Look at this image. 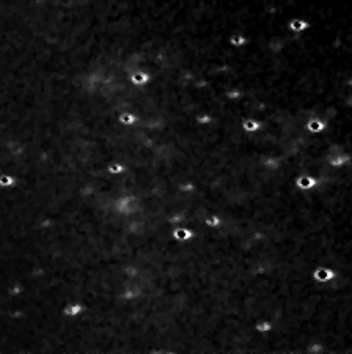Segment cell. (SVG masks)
Masks as SVG:
<instances>
[{"label": "cell", "mask_w": 352, "mask_h": 354, "mask_svg": "<svg viewBox=\"0 0 352 354\" xmlns=\"http://www.w3.org/2000/svg\"><path fill=\"white\" fill-rule=\"evenodd\" d=\"M258 329H259V331H269V329H270V324H269V323H264V324H258Z\"/></svg>", "instance_id": "obj_14"}, {"label": "cell", "mask_w": 352, "mask_h": 354, "mask_svg": "<svg viewBox=\"0 0 352 354\" xmlns=\"http://www.w3.org/2000/svg\"><path fill=\"white\" fill-rule=\"evenodd\" d=\"M333 277H335V272L330 269H325V268H321L315 272V279L319 282H327V280H332Z\"/></svg>", "instance_id": "obj_1"}, {"label": "cell", "mask_w": 352, "mask_h": 354, "mask_svg": "<svg viewBox=\"0 0 352 354\" xmlns=\"http://www.w3.org/2000/svg\"><path fill=\"white\" fill-rule=\"evenodd\" d=\"M121 121L123 123H132L134 121V116H131V115H121Z\"/></svg>", "instance_id": "obj_13"}, {"label": "cell", "mask_w": 352, "mask_h": 354, "mask_svg": "<svg viewBox=\"0 0 352 354\" xmlns=\"http://www.w3.org/2000/svg\"><path fill=\"white\" fill-rule=\"evenodd\" d=\"M244 129H245V131H256V129H259V123H258V121L248 120V121L244 123Z\"/></svg>", "instance_id": "obj_8"}, {"label": "cell", "mask_w": 352, "mask_h": 354, "mask_svg": "<svg viewBox=\"0 0 352 354\" xmlns=\"http://www.w3.org/2000/svg\"><path fill=\"white\" fill-rule=\"evenodd\" d=\"M132 79H134L135 84H145V82L148 81V76L143 74V72H135V74L132 76Z\"/></svg>", "instance_id": "obj_7"}, {"label": "cell", "mask_w": 352, "mask_h": 354, "mask_svg": "<svg viewBox=\"0 0 352 354\" xmlns=\"http://www.w3.org/2000/svg\"><path fill=\"white\" fill-rule=\"evenodd\" d=\"M65 312H66V315H71V317H72V315H77V313L80 312V305H71Z\"/></svg>", "instance_id": "obj_10"}, {"label": "cell", "mask_w": 352, "mask_h": 354, "mask_svg": "<svg viewBox=\"0 0 352 354\" xmlns=\"http://www.w3.org/2000/svg\"><path fill=\"white\" fill-rule=\"evenodd\" d=\"M296 184H297L299 189H311V187L316 186V179L311 178V176H299Z\"/></svg>", "instance_id": "obj_2"}, {"label": "cell", "mask_w": 352, "mask_h": 354, "mask_svg": "<svg viewBox=\"0 0 352 354\" xmlns=\"http://www.w3.org/2000/svg\"><path fill=\"white\" fill-rule=\"evenodd\" d=\"M306 126H308V129H310V131H313V132H319V131H322V129H324V126H325V125H324L322 121H319V120H311Z\"/></svg>", "instance_id": "obj_5"}, {"label": "cell", "mask_w": 352, "mask_h": 354, "mask_svg": "<svg viewBox=\"0 0 352 354\" xmlns=\"http://www.w3.org/2000/svg\"><path fill=\"white\" fill-rule=\"evenodd\" d=\"M110 172H121V167H120V165H115V167L112 165V167H110Z\"/></svg>", "instance_id": "obj_15"}, {"label": "cell", "mask_w": 352, "mask_h": 354, "mask_svg": "<svg viewBox=\"0 0 352 354\" xmlns=\"http://www.w3.org/2000/svg\"><path fill=\"white\" fill-rule=\"evenodd\" d=\"M206 224H208V225H212V227H217V225L220 224V220H219L217 217H209V219L206 220Z\"/></svg>", "instance_id": "obj_12"}, {"label": "cell", "mask_w": 352, "mask_h": 354, "mask_svg": "<svg viewBox=\"0 0 352 354\" xmlns=\"http://www.w3.org/2000/svg\"><path fill=\"white\" fill-rule=\"evenodd\" d=\"M231 43L233 44H244L245 43V38H242V36H233Z\"/></svg>", "instance_id": "obj_11"}, {"label": "cell", "mask_w": 352, "mask_h": 354, "mask_svg": "<svg viewBox=\"0 0 352 354\" xmlns=\"http://www.w3.org/2000/svg\"><path fill=\"white\" fill-rule=\"evenodd\" d=\"M13 184H14V179L11 176H7V175L0 176V186H13Z\"/></svg>", "instance_id": "obj_9"}, {"label": "cell", "mask_w": 352, "mask_h": 354, "mask_svg": "<svg viewBox=\"0 0 352 354\" xmlns=\"http://www.w3.org/2000/svg\"><path fill=\"white\" fill-rule=\"evenodd\" d=\"M190 236H192V233L187 231V230H176V231H175V238H178V239H181V241L189 239Z\"/></svg>", "instance_id": "obj_6"}, {"label": "cell", "mask_w": 352, "mask_h": 354, "mask_svg": "<svg viewBox=\"0 0 352 354\" xmlns=\"http://www.w3.org/2000/svg\"><path fill=\"white\" fill-rule=\"evenodd\" d=\"M306 27H308V24H306L305 21H302V19H294V21L289 24V28L294 30V32H302V30H305Z\"/></svg>", "instance_id": "obj_3"}, {"label": "cell", "mask_w": 352, "mask_h": 354, "mask_svg": "<svg viewBox=\"0 0 352 354\" xmlns=\"http://www.w3.org/2000/svg\"><path fill=\"white\" fill-rule=\"evenodd\" d=\"M349 159H350V157L346 156V154H338V156L330 157V164H332V165H343V164H346Z\"/></svg>", "instance_id": "obj_4"}]
</instances>
